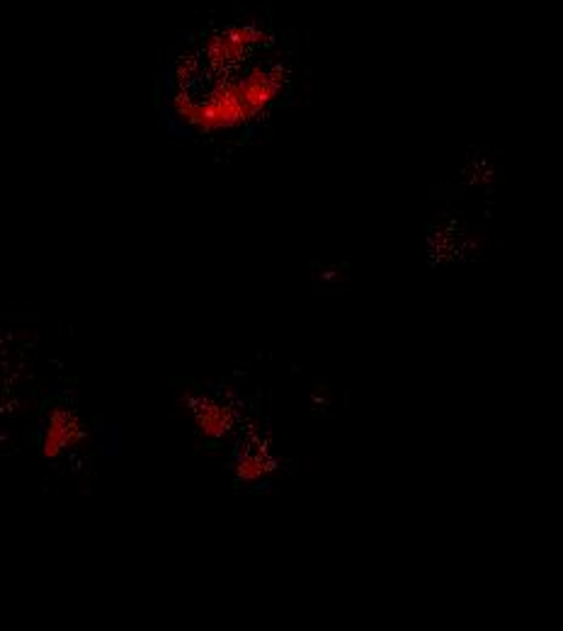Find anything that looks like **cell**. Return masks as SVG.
<instances>
[{
  "label": "cell",
  "instance_id": "1",
  "mask_svg": "<svg viewBox=\"0 0 563 631\" xmlns=\"http://www.w3.org/2000/svg\"><path fill=\"white\" fill-rule=\"evenodd\" d=\"M280 85V75L256 69L238 81L214 85L204 100L180 93L175 97V113L200 135L226 131L262 115L278 97Z\"/></svg>",
  "mask_w": 563,
  "mask_h": 631
},
{
  "label": "cell",
  "instance_id": "2",
  "mask_svg": "<svg viewBox=\"0 0 563 631\" xmlns=\"http://www.w3.org/2000/svg\"><path fill=\"white\" fill-rule=\"evenodd\" d=\"M87 440V428L71 401L57 398L42 413L39 428V454L47 461H59L69 457Z\"/></svg>",
  "mask_w": 563,
  "mask_h": 631
},
{
  "label": "cell",
  "instance_id": "3",
  "mask_svg": "<svg viewBox=\"0 0 563 631\" xmlns=\"http://www.w3.org/2000/svg\"><path fill=\"white\" fill-rule=\"evenodd\" d=\"M192 408V420L200 433L209 440H216V437H224L231 423H234V418H231V411L226 406L216 404L214 398H204V396H197L195 401L190 404Z\"/></svg>",
  "mask_w": 563,
  "mask_h": 631
},
{
  "label": "cell",
  "instance_id": "4",
  "mask_svg": "<svg viewBox=\"0 0 563 631\" xmlns=\"http://www.w3.org/2000/svg\"><path fill=\"white\" fill-rule=\"evenodd\" d=\"M268 469L270 467H268V461H265L262 454H250V457L243 459L236 467L238 479H243V481H258V479H262L265 474H268Z\"/></svg>",
  "mask_w": 563,
  "mask_h": 631
}]
</instances>
